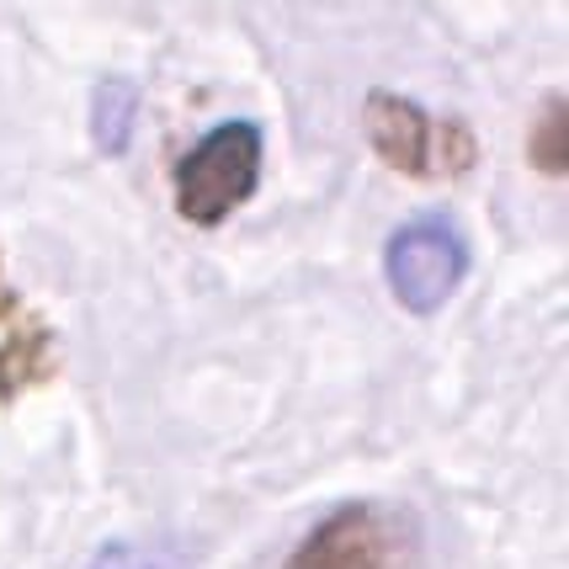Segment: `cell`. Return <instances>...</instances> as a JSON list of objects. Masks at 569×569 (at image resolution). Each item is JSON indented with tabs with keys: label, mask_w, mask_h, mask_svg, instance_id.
<instances>
[{
	"label": "cell",
	"mask_w": 569,
	"mask_h": 569,
	"mask_svg": "<svg viewBox=\"0 0 569 569\" xmlns=\"http://www.w3.org/2000/svg\"><path fill=\"white\" fill-rule=\"evenodd\" d=\"M261 176V128L219 123L176 166V208L192 223H219L256 192Z\"/></svg>",
	"instance_id": "1"
},
{
	"label": "cell",
	"mask_w": 569,
	"mask_h": 569,
	"mask_svg": "<svg viewBox=\"0 0 569 569\" xmlns=\"http://www.w3.org/2000/svg\"><path fill=\"white\" fill-rule=\"evenodd\" d=\"M383 272H389V288L405 309L431 315L458 293V282L469 272V246H463L458 223H447L442 213H426V219L399 223L389 234Z\"/></svg>",
	"instance_id": "2"
},
{
	"label": "cell",
	"mask_w": 569,
	"mask_h": 569,
	"mask_svg": "<svg viewBox=\"0 0 569 569\" xmlns=\"http://www.w3.org/2000/svg\"><path fill=\"white\" fill-rule=\"evenodd\" d=\"M368 139L372 149L410 176H458L473 166V133L463 123H442L416 101L372 91L368 97Z\"/></svg>",
	"instance_id": "3"
},
{
	"label": "cell",
	"mask_w": 569,
	"mask_h": 569,
	"mask_svg": "<svg viewBox=\"0 0 569 569\" xmlns=\"http://www.w3.org/2000/svg\"><path fill=\"white\" fill-rule=\"evenodd\" d=\"M288 569H405V538L383 511L341 506L293 548Z\"/></svg>",
	"instance_id": "4"
},
{
	"label": "cell",
	"mask_w": 569,
	"mask_h": 569,
	"mask_svg": "<svg viewBox=\"0 0 569 569\" xmlns=\"http://www.w3.org/2000/svg\"><path fill=\"white\" fill-rule=\"evenodd\" d=\"M53 372V336L43 325H11V336L0 341V399H11L17 389L38 383Z\"/></svg>",
	"instance_id": "5"
},
{
	"label": "cell",
	"mask_w": 569,
	"mask_h": 569,
	"mask_svg": "<svg viewBox=\"0 0 569 569\" xmlns=\"http://www.w3.org/2000/svg\"><path fill=\"white\" fill-rule=\"evenodd\" d=\"M133 118H139V91L128 80H101L91 97V139L107 154H123L133 139Z\"/></svg>",
	"instance_id": "6"
},
{
	"label": "cell",
	"mask_w": 569,
	"mask_h": 569,
	"mask_svg": "<svg viewBox=\"0 0 569 569\" xmlns=\"http://www.w3.org/2000/svg\"><path fill=\"white\" fill-rule=\"evenodd\" d=\"M527 154H532V166L548 176H559L569 166V123H565V101L553 97L543 107V118L532 123V139H527Z\"/></svg>",
	"instance_id": "7"
},
{
	"label": "cell",
	"mask_w": 569,
	"mask_h": 569,
	"mask_svg": "<svg viewBox=\"0 0 569 569\" xmlns=\"http://www.w3.org/2000/svg\"><path fill=\"white\" fill-rule=\"evenodd\" d=\"M97 569H160V565H154V559H144V553H133V548H123V543H112L97 559Z\"/></svg>",
	"instance_id": "8"
}]
</instances>
